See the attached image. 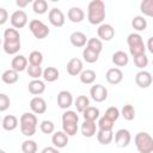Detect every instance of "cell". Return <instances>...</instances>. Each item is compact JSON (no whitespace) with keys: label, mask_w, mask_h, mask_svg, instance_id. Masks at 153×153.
Here are the masks:
<instances>
[{"label":"cell","mask_w":153,"mask_h":153,"mask_svg":"<svg viewBox=\"0 0 153 153\" xmlns=\"http://www.w3.org/2000/svg\"><path fill=\"white\" fill-rule=\"evenodd\" d=\"M39 129H41V131L44 133V134H51V133H54V130H55V124H54L51 121H49V120H44V121L41 122Z\"/></svg>","instance_id":"cell-44"},{"label":"cell","mask_w":153,"mask_h":153,"mask_svg":"<svg viewBox=\"0 0 153 153\" xmlns=\"http://www.w3.org/2000/svg\"><path fill=\"white\" fill-rule=\"evenodd\" d=\"M90 94L92 97V99L97 103H102L108 98V90L105 86L100 85V84H96L91 87L90 90Z\"/></svg>","instance_id":"cell-8"},{"label":"cell","mask_w":153,"mask_h":153,"mask_svg":"<svg viewBox=\"0 0 153 153\" xmlns=\"http://www.w3.org/2000/svg\"><path fill=\"white\" fill-rule=\"evenodd\" d=\"M2 48L4 51L8 55H14L19 51L20 49V42H5L2 43Z\"/></svg>","instance_id":"cell-32"},{"label":"cell","mask_w":153,"mask_h":153,"mask_svg":"<svg viewBox=\"0 0 153 153\" xmlns=\"http://www.w3.org/2000/svg\"><path fill=\"white\" fill-rule=\"evenodd\" d=\"M72 104H73V96L69 91L63 90V91H60L57 93V105L61 109L67 110Z\"/></svg>","instance_id":"cell-15"},{"label":"cell","mask_w":153,"mask_h":153,"mask_svg":"<svg viewBox=\"0 0 153 153\" xmlns=\"http://www.w3.org/2000/svg\"><path fill=\"white\" fill-rule=\"evenodd\" d=\"M29 29L31 31V33L38 38V39H43L49 35V27L39 19H32L29 23Z\"/></svg>","instance_id":"cell-6"},{"label":"cell","mask_w":153,"mask_h":153,"mask_svg":"<svg viewBox=\"0 0 153 153\" xmlns=\"http://www.w3.org/2000/svg\"><path fill=\"white\" fill-rule=\"evenodd\" d=\"M18 127V118L14 115H6L2 118V128L7 131H12Z\"/></svg>","instance_id":"cell-25"},{"label":"cell","mask_w":153,"mask_h":153,"mask_svg":"<svg viewBox=\"0 0 153 153\" xmlns=\"http://www.w3.org/2000/svg\"><path fill=\"white\" fill-rule=\"evenodd\" d=\"M41 153H60L56 147H44Z\"/></svg>","instance_id":"cell-48"},{"label":"cell","mask_w":153,"mask_h":153,"mask_svg":"<svg viewBox=\"0 0 153 153\" xmlns=\"http://www.w3.org/2000/svg\"><path fill=\"white\" fill-rule=\"evenodd\" d=\"M97 126H98V130H106V131H109V130H112L114 122L110 121L109 118H106L105 116H103V117L99 118Z\"/></svg>","instance_id":"cell-42"},{"label":"cell","mask_w":153,"mask_h":153,"mask_svg":"<svg viewBox=\"0 0 153 153\" xmlns=\"http://www.w3.org/2000/svg\"><path fill=\"white\" fill-rule=\"evenodd\" d=\"M27 90L31 94L39 96L45 91V84H44V81H42L39 79H32L27 85Z\"/></svg>","instance_id":"cell-18"},{"label":"cell","mask_w":153,"mask_h":153,"mask_svg":"<svg viewBox=\"0 0 153 153\" xmlns=\"http://www.w3.org/2000/svg\"><path fill=\"white\" fill-rule=\"evenodd\" d=\"M0 153H6V152H5L4 149H0Z\"/></svg>","instance_id":"cell-51"},{"label":"cell","mask_w":153,"mask_h":153,"mask_svg":"<svg viewBox=\"0 0 153 153\" xmlns=\"http://www.w3.org/2000/svg\"><path fill=\"white\" fill-rule=\"evenodd\" d=\"M130 140H131V135H130V133H129L128 129L122 128V129H118L115 133V142L121 148L127 147L130 143Z\"/></svg>","instance_id":"cell-10"},{"label":"cell","mask_w":153,"mask_h":153,"mask_svg":"<svg viewBox=\"0 0 153 153\" xmlns=\"http://www.w3.org/2000/svg\"><path fill=\"white\" fill-rule=\"evenodd\" d=\"M111 61L114 65L118 66V67H124L128 65L129 62V57H128V54L124 53L123 50H117L112 54V57H111Z\"/></svg>","instance_id":"cell-22"},{"label":"cell","mask_w":153,"mask_h":153,"mask_svg":"<svg viewBox=\"0 0 153 153\" xmlns=\"http://www.w3.org/2000/svg\"><path fill=\"white\" fill-rule=\"evenodd\" d=\"M86 48L93 50L94 53L97 54H100L102 50H103V43L99 38H96V37H92L87 41V44H86Z\"/></svg>","instance_id":"cell-33"},{"label":"cell","mask_w":153,"mask_h":153,"mask_svg":"<svg viewBox=\"0 0 153 153\" xmlns=\"http://www.w3.org/2000/svg\"><path fill=\"white\" fill-rule=\"evenodd\" d=\"M152 65H153V61H152Z\"/></svg>","instance_id":"cell-52"},{"label":"cell","mask_w":153,"mask_h":153,"mask_svg":"<svg viewBox=\"0 0 153 153\" xmlns=\"http://www.w3.org/2000/svg\"><path fill=\"white\" fill-rule=\"evenodd\" d=\"M146 48L153 54V36L152 37H149L148 38V41H147V45H146Z\"/></svg>","instance_id":"cell-50"},{"label":"cell","mask_w":153,"mask_h":153,"mask_svg":"<svg viewBox=\"0 0 153 153\" xmlns=\"http://www.w3.org/2000/svg\"><path fill=\"white\" fill-rule=\"evenodd\" d=\"M97 140L102 145H109L114 140V133L112 130H98L97 131Z\"/></svg>","instance_id":"cell-30"},{"label":"cell","mask_w":153,"mask_h":153,"mask_svg":"<svg viewBox=\"0 0 153 153\" xmlns=\"http://www.w3.org/2000/svg\"><path fill=\"white\" fill-rule=\"evenodd\" d=\"M18 72L10 68V69H6L2 74H1V80L7 84V85H12V84H16L18 81Z\"/></svg>","instance_id":"cell-24"},{"label":"cell","mask_w":153,"mask_h":153,"mask_svg":"<svg viewBox=\"0 0 153 153\" xmlns=\"http://www.w3.org/2000/svg\"><path fill=\"white\" fill-rule=\"evenodd\" d=\"M20 131L25 136H32L37 129V117L33 112H24L19 118Z\"/></svg>","instance_id":"cell-2"},{"label":"cell","mask_w":153,"mask_h":153,"mask_svg":"<svg viewBox=\"0 0 153 153\" xmlns=\"http://www.w3.org/2000/svg\"><path fill=\"white\" fill-rule=\"evenodd\" d=\"M10 20L14 29H22L27 24V14L23 10H17L11 14Z\"/></svg>","instance_id":"cell-7"},{"label":"cell","mask_w":153,"mask_h":153,"mask_svg":"<svg viewBox=\"0 0 153 153\" xmlns=\"http://www.w3.org/2000/svg\"><path fill=\"white\" fill-rule=\"evenodd\" d=\"M11 67L12 69L19 72H23L25 69H27V59L24 55H16L12 61H11Z\"/></svg>","instance_id":"cell-20"},{"label":"cell","mask_w":153,"mask_h":153,"mask_svg":"<svg viewBox=\"0 0 153 153\" xmlns=\"http://www.w3.org/2000/svg\"><path fill=\"white\" fill-rule=\"evenodd\" d=\"M7 19H8L7 10L4 8V7H0V25H4Z\"/></svg>","instance_id":"cell-47"},{"label":"cell","mask_w":153,"mask_h":153,"mask_svg":"<svg viewBox=\"0 0 153 153\" xmlns=\"http://www.w3.org/2000/svg\"><path fill=\"white\" fill-rule=\"evenodd\" d=\"M131 26L136 30V31H143L147 27V20L142 17V16H136L133 18L131 20Z\"/></svg>","instance_id":"cell-34"},{"label":"cell","mask_w":153,"mask_h":153,"mask_svg":"<svg viewBox=\"0 0 153 153\" xmlns=\"http://www.w3.org/2000/svg\"><path fill=\"white\" fill-rule=\"evenodd\" d=\"M105 79L111 85H118L123 80V72L120 68H109L105 74Z\"/></svg>","instance_id":"cell-13"},{"label":"cell","mask_w":153,"mask_h":153,"mask_svg":"<svg viewBox=\"0 0 153 153\" xmlns=\"http://www.w3.org/2000/svg\"><path fill=\"white\" fill-rule=\"evenodd\" d=\"M32 10L37 14H44L48 11V2L45 0H35L32 4Z\"/></svg>","instance_id":"cell-36"},{"label":"cell","mask_w":153,"mask_h":153,"mask_svg":"<svg viewBox=\"0 0 153 153\" xmlns=\"http://www.w3.org/2000/svg\"><path fill=\"white\" fill-rule=\"evenodd\" d=\"M29 2H30V0H17V1H16L17 6L20 7V8H24L25 6H27Z\"/></svg>","instance_id":"cell-49"},{"label":"cell","mask_w":153,"mask_h":153,"mask_svg":"<svg viewBox=\"0 0 153 153\" xmlns=\"http://www.w3.org/2000/svg\"><path fill=\"white\" fill-rule=\"evenodd\" d=\"M140 11L142 14L153 18V0H142L140 4Z\"/></svg>","instance_id":"cell-35"},{"label":"cell","mask_w":153,"mask_h":153,"mask_svg":"<svg viewBox=\"0 0 153 153\" xmlns=\"http://www.w3.org/2000/svg\"><path fill=\"white\" fill-rule=\"evenodd\" d=\"M67 17H68V19H69L72 23H80V22L84 20L85 13H84V11H82L80 7L73 6V7H71V8L68 10Z\"/></svg>","instance_id":"cell-21"},{"label":"cell","mask_w":153,"mask_h":153,"mask_svg":"<svg viewBox=\"0 0 153 153\" xmlns=\"http://www.w3.org/2000/svg\"><path fill=\"white\" fill-rule=\"evenodd\" d=\"M82 57H84V60H85L86 62H88V63H94V62L98 61L99 54L94 53L93 50H91V49H88V48H84V50H82Z\"/></svg>","instance_id":"cell-38"},{"label":"cell","mask_w":153,"mask_h":153,"mask_svg":"<svg viewBox=\"0 0 153 153\" xmlns=\"http://www.w3.org/2000/svg\"><path fill=\"white\" fill-rule=\"evenodd\" d=\"M10 104H11L10 97L5 93H0V111L1 112L6 111L10 108Z\"/></svg>","instance_id":"cell-46"},{"label":"cell","mask_w":153,"mask_h":153,"mask_svg":"<svg viewBox=\"0 0 153 153\" xmlns=\"http://www.w3.org/2000/svg\"><path fill=\"white\" fill-rule=\"evenodd\" d=\"M134 65L140 68V69H143L147 65H148V57L146 56V54L143 55H139V56H135L134 57Z\"/></svg>","instance_id":"cell-45"},{"label":"cell","mask_w":153,"mask_h":153,"mask_svg":"<svg viewBox=\"0 0 153 153\" xmlns=\"http://www.w3.org/2000/svg\"><path fill=\"white\" fill-rule=\"evenodd\" d=\"M121 115H122V117H123L124 120H127V121H133V120L135 118V109H134V106L130 105V104L123 105V108H122V110H121Z\"/></svg>","instance_id":"cell-37"},{"label":"cell","mask_w":153,"mask_h":153,"mask_svg":"<svg viewBox=\"0 0 153 153\" xmlns=\"http://www.w3.org/2000/svg\"><path fill=\"white\" fill-rule=\"evenodd\" d=\"M67 72L69 75L75 76V75H80L82 72V62L80 59L78 57H73L68 61L67 63Z\"/></svg>","instance_id":"cell-16"},{"label":"cell","mask_w":153,"mask_h":153,"mask_svg":"<svg viewBox=\"0 0 153 153\" xmlns=\"http://www.w3.org/2000/svg\"><path fill=\"white\" fill-rule=\"evenodd\" d=\"M68 135L62 130V131H55L51 136V142L54 145V147L56 148H63L67 146L68 143Z\"/></svg>","instance_id":"cell-17"},{"label":"cell","mask_w":153,"mask_h":153,"mask_svg":"<svg viewBox=\"0 0 153 153\" xmlns=\"http://www.w3.org/2000/svg\"><path fill=\"white\" fill-rule=\"evenodd\" d=\"M120 115H121V112H120V110H118L116 106H110V108H108V109L105 110V114H104V116H105L106 118H109L110 121H112V122L117 121L118 117H120Z\"/></svg>","instance_id":"cell-43"},{"label":"cell","mask_w":153,"mask_h":153,"mask_svg":"<svg viewBox=\"0 0 153 153\" xmlns=\"http://www.w3.org/2000/svg\"><path fill=\"white\" fill-rule=\"evenodd\" d=\"M127 43H128L129 51H130V54H131L133 57L145 54L146 45H145L143 39H142V37H141L140 33H136V32L129 33L128 37H127Z\"/></svg>","instance_id":"cell-4"},{"label":"cell","mask_w":153,"mask_h":153,"mask_svg":"<svg viewBox=\"0 0 153 153\" xmlns=\"http://www.w3.org/2000/svg\"><path fill=\"white\" fill-rule=\"evenodd\" d=\"M30 109L35 115H42L47 111V103L42 97H33L30 100Z\"/></svg>","instance_id":"cell-12"},{"label":"cell","mask_w":153,"mask_h":153,"mask_svg":"<svg viewBox=\"0 0 153 153\" xmlns=\"http://www.w3.org/2000/svg\"><path fill=\"white\" fill-rule=\"evenodd\" d=\"M104 18L105 4L102 0H92L87 6V20L93 25H98L103 23Z\"/></svg>","instance_id":"cell-1"},{"label":"cell","mask_w":153,"mask_h":153,"mask_svg":"<svg viewBox=\"0 0 153 153\" xmlns=\"http://www.w3.org/2000/svg\"><path fill=\"white\" fill-rule=\"evenodd\" d=\"M79 78H80V81H81L82 84H85V85H91V84H93L94 80H96V72L92 71V69H85V71L81 72V74H80Z\"/></svg>","instance_id":"cell-31"},{"label":"cell","mask_w":153,"mask_h":153,"mask_svg":"<svg viewBox=\"0 0 153 153\" xmlns=\"http://www.w3.org/2000/svg\"><path fill=\"white\" fill-rule=\"evenodd\" d=\"M74 106L76 108V111L78 112H84L88 106H90V99L88 97L81 94V96H78L76 99L74 100Z\"/></svg>","instance_id":"cell-28"},{"label":"cell","mask_w":153,"mask_h":153,"mask_svg":"<svg viewBox=\"0 0 153 153\" xmlns=\"http://www.w3.org/2000/svg\"><path fill=\"white\" fill-rule=\"evenodd\" d=\"M82 117L84 121H91V122H96V120L99 118V109L96 106H88L84 112H82Z\"/></svg>","instance_id":"cell-29"},{"label":"cell","mask_w":153,"mask_h":153,"mask_svg":"<svg viewBox=\"0 0 153 153\" xmlns=\"http://www.w3.org/2000/svg\"><path fill=\"white\" fill-rule=\"evenodd\" d=\"M43 62V55L41 51L38 50H33L30 53L29 55V65H33V66H41Z\"/></svg>","instance_id":"cell-39"},{"label":"cell","mask_w":153,"mask_h":153,"mask_svg":"<svg viewBox=\"0 0 153 153\" xmlns=\"http://www.w3.org/2000/svg\"><path fill=\"white\" fill-rule=\"evenodd\" d=\"M26 72H27L29 76H31L32 79H39V76H43V69L41 66L29 65Z\"/></svg>","instance_id":"cell-40"},{"label":"cell","mask_w":153,"mask_h":153,"mask_svg":"<svg viewBox=\"0 0 153 153\" xmlns=\"http://www.w3.org/2000/svg\"><path fill=\"white\" fill-rule=\"evenodd\" d=\"M97 33H98V37L102 41H110L115 36V29L112 27V25L104 23V24H100L98 26Z\"/></svg>","instance_id":"cell-14"},{"label":"cell","mask_w":153,"mask_h":153,"mask_svg":"<svg viewBox=\"0 0 153 153\" xmlns=\"http://www.w3.org/2000/svg\"><path fill=\"white\" fill-rule=\"evenodd\" d=\"M79 116L73 110H67L62 114V130L68 136H74L78 131Z\"/></svg>","instance_id":"cell-3"},{"label":"cell","mask_w":153,"mask_h":153,"mask_svg":"<svg viewBox=\"0 0 153 153\" xmlns=\"http://www.w3.org/2000/svg\"><path fill=\"white\" fill-rule=\"evenodd\" d=\"M136 149L139 153H152L153 152V137L146 133V131H140L135 135L134 139Z\"/></svg>","instance_id":"cell-5"},{"label":"cell","mask_w":153,"mask_h":153,"mask_svg":"<svg viewBox=\"0 0 153 153\" xmlns=\"http://www.w3.org/2000/svg\"><path fill=\"white\" fill-rule=\"evenodd\" d=\"M23 153H36L37 152V143L33 140H25L22 143Z\"/></svg>","instance_id":"cell-41"},{"label":"cell","mask_w":153,"mask_h":153,"mask_svg":"<svg viewBox=\"0 0 153 153\" xmlns=\"http://www.w3.org/2000/svg\"><path fill=\"white\" fill-rule=\"evenodd\" d=\"M97 127L98 126L96 124V122L84 121L81 124V133L85 137H92L97 133Z\"/></svg>","instance_id":"cell-23"},{"label":"cell","mask_w":153,"mask_h":153,"mask_svg":"<svg viewBox=\"0 0 153 153\" xmlns=\"http://www.w3.org/2000/svg\"><path fill=\"white\" fill-rule=\"evenodd\" d=\"M4 41L5 42H20V35L17 29L8 27L4 31Z\"/></svg>","instance_id":"cell-26"},{"label":"cell","mask_w":153,"mask_h":153,"mask_svg":"<svg viewBox=\"0 0 153 153\" xmlns=\"http://www.w3.org/2000/svg\"><path fill=\"white\" fill-rule=\"evenodd\" d=\"M69 41L72 43V45L76 47V48H81L84 47L85 44H87V38H86V35L81 31H74L71 33L69 36Z\"/></svg>","instance_id":"cell-19"},{"label":"cell","mask_w":153,"mask_h":153,"mask_svg":"<svg viewBox=\"0 0 153 153\" xmlns=\"http://www.w3.org/2000/svg\"><path fill=\"white\" fill-rule=\"evenodd\" d=\"M135 82L139 87L141 88H147L152 85L153 82V78H152V74L147 71H140L136 73L135 75Z\"/></svg>","instance_id":"cell-11"},{"label":"cell","mask_w":153,"mask_h":153,"mask_svg":"<svg viewBox=\"0 0 153 153\" xmlns=\"http://www.w3.org/2000/svg\"><path fill=\"white\" fill-rule=\"evenodd\" d=\"M48 18H49V22L53 26H56V27H61L63 26L65 24V14L63 12L57 8V7H54L49 11V14H48Z\"/></svg>","instance_id":"cell-9"},{"label":"cell","mask_w":153,"mask_h":153,"mask_svg":"<svg viewBox=\"0 0 153 153\" xmlns=\"http://www.w3.org/2000/svg\"><path fill=\"white\" fill-rule=\"evenodd\" d=\"M60 76V73L57 71V68L55 67H47L44 71H43V79L48 82H54L59 79Z\"/></svg>","instance_id":"cell-27"}]
</instances>
